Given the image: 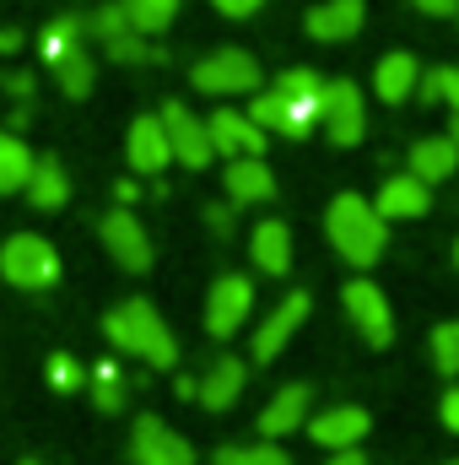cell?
Listing matches in <instances>:
<instances>
[{
	"mask_svg": "<svg viewBox=\"0 0 459 465\" xmlns=\"http://www.w3.org/2000/svg\"><path fill=\"white\" fill-rule=\"evenodd\" d=\"M319 130L330 135V146H356L367 135V98H362L356 82L325 76V87H319Z\"/></svg>",
	"mask_w": 459,
	"mask_h": 465,
	"instance_id": "ba28073f",
	"label": "cell"
},
{
	"mask_svg": "<svg viewBox=\"0 0 459 465\" xmlns=\"http://www.w3.org/2000/svg\"><path fill=\"white\" fill-rule=\"evenodd\" d=\"M82 27H87V38H93L114 65H146V60H157L151 38H146V33H135V22L124 16V5H119V0H103L93 16H82Z\"/></svg>",
	"mask_w": 459,
	"mask_h": 465,
	"instance_id": "52a82bcc",
	"label": "cell"
},
{
	"mask_svg": "<svg viewBox=\"0 0 459 465\" xmlns=\"http://www.w3.org/2000/svg\"><path fill=\"white\" fill-rule=\"evenodd\" d=\"M427 347H433V368H438L444 379H459V320H444Z\"/></svg>",
	"mask_w": 459,
	"mask_h": 465,
	"instance_id": "836d02e7",
	"label": "cell"
},
{
	"mask_svg": "<svg viewBox=\"0 0 459 465\" xmlns=\"http://www.w3.org/2000/svg\"><path fill=\"white\" fill-rule=\"evenodd\" d=\"M22 195L33 201V212H65L71 206V173H65V163L60 157H38Z\"/></svg>",
	"mask_w": 459,
	"mask_h": 465,
	"instance_id": "d4e9b609",
	"label": "cell"
},
{
	"mask_svg": "<svg viewBox=\"0 0 459 465\" xmlns=\"http://www.w3.org/2000/svg\"><path fill=\"white\" fill-rule=\"evenodd\" d=\"M222 190H228V206H265L276 201V173L265 157H232L222 163Z\"/></svg>",
	"mask_w": 459,
	"mask_h": 465,
	"instance_id": "44dd1931",
	"label": "cell"
},
{
	"mask_svg": "<svg viewBox=\"0 0 459 465\" xmlns=\"http://www.w3.org/2000/svg\"><path fill=\"white\" fill-rule=\"evenodd\" d=\"M206 130H211V152L222 163H232V157H265V141H270L243 109H228V104L217 114H206Z\"/></svg>",
	"mask_w": 459,
	"mask_h": 465,
	"instance_id": "2e32d148",
	"label": "cell"
},
{
	"mask_svg": "<svg viewBox=\"0 0 459 465\" xmlns=\"http://www.w3.org/2000/svg\"><path fill=\"white\" fill-rule=\"evenodd\" d=\"M22 49V27H0V60Z\"/></svg>",
	"mask_w": 459,
	"mask_h": 465,
	"instance_id": "ab89813d",
	"label": "cell"
},
{
	"mask_svg": "<svg viewBox=\"0 0 459 465\" xmlns=\"http://www.w3.org/2000/svg\"><path fill=\"white\" fill-rule=\"evenodd\" d=\"M362 22H367V0H319V5H308L303 33L314 44H346L362 33Z\"/></svg>",
	"mask_w": 459,
	"mask_h": 465,
	"instance_id": "d6986e66",
	"label": "cell"
},
{
	"mask_svg": "<svg viewBox=\"0 0 459 465\" xmlns=\"http://www.w3.org/2000/svg\"><path fill=\"white\" fill-rule=\"evenodd\" d=\"M416 82H422V60L411 54V49H389V54H378V65H373V98L378 104H411L416 98Z\"/></svg>",
	"mask_w": 459,
	"mask_h": 465,
	"instance_id": "7402d4cb",
	"label": "cell"
},
{
	"mask_svg": "<svg viewBox=\"0 0 459 465\" xmlns=\"http://www.w3.org/2000/svg\"><path fill=\"white\" fill-rule=\"evenodd\" d=\"M0 282L16 292H49L60 282V249L44 232H11L0 243Z\"/></svg>",
	"mask_w": 459,
	"mask_h": 465,
	"instance_id": "277c9868",
	"label": "cell"
},
{
	"mask_svg": "<svg viewBox=\"0 0 459 465\" xmlns=\"http://www.w3.org/2000/svg\"><path fill=\"white\" fill-rule=\"evenodd\" d=\"M373 212L384 223H416V217L433 212V184H422L416 173H389L373 195Z\"/></svg>",
	"mask_w": 459,
	"mask_h": 465,
	"instance_id": "e0dca14e",
	"label": "cell"
},
{
	"mask_svg": "<svg viewBox=\"0 0 459 465\" xmlns=\"http://www.w3.org/2000/svg\"><path fill=\"white\" fill-rule=\"evenodd\" d=\"M444 465H459V455H454V460H444Z\"/></svg>",
	"mask_w": 459,
	"mask_h": 465,
	"instance_id": "f6af8a7d",
	"label": "cell"
},
{
	"mask_svg": "<svg viewBox=\"0 0 459 465\" xmlns=\"http://www.w3.org/2000/svg\"><path fill=\"white\" fill-rule=\"evenodd\" d=\"M124 163L135 168V179H157L173 168V152H168V130L157 114H135L124 130Z\"/></svg>",
	"mask_w": 459,
	"mask_h": 465,
	"instance_id": "9a60e30c",
	"label": "cell"
},
{
	"mask_svg": "<svg viewBox=\"0 0 459 465\" xmlns=\"http://www.w3.org/2000/svg\"><path fill=\"white\" fill-rule=\"evenodd\" d=\"M211 465H292V455L281 450V444H270V439H259V444H222Z\"/></svg>",
	"mask_w": 459,
	"mask_h": 465,
	"instance_id": "1f68e13d",
	"label": "cell"
},
{
	"mask_svg": "<svg viewBox=\"0 0 459 465\" xmlns=\"http://www.w3.org/2000/svg\"><path fill=\"white\" fill-rule=\"evenodd\" d=\"M243 384H249V362L232 357V351H222V357H211L206 373L195 379V401H200L206 411H228V406H238Z\"/></svg>",
	"mask_w": 459,
	"mask_h": 465,
	"instance_id": "ffe728a7",
	"label": "cell"
},
{
	"mask_svg": "<svg viewBox=\"0 0 459 465\" xmlns=\"http://www.w3.org/2000/svg\"><path fill=\"white\" fill-rule=\"evenodd\" d=\"M49 76H54V87L71 98V104H82V98H93V87H98V65H93V44H82V49H71L60 65H49Z\"/></svg>",
	"mask_w": 459,
	"mask_h": 465,
	"instance_id": "484cf974",
	"label": "cell"
},
{
	"mask_svg": "<svg viewBox=\"0 0 459 465\" xmlns=\"http://www.w3.org/2000/svg\"><path fill=\"white\" fill-rule=\"evenodd\" d=\"M206 228L217 232V238H228V232H232V212L222 206V201H211V206H206Z\"/></svg>",
	"mask_w": 459,
	"mask_h": 465,
	"instance_id": "f35d334b",
	"label": "cell"
},
{
	"mask_svg": "<svg viewBox=\"0 0 459 465\" xmlns=\"http://www.w3.org/2000/svg\"><path fill=\"white\" fill-rule=\"evenodd\" d=\"M249 314H254V282L243 271H222L211 282V292H206V336L228 341L249 325Z\"/></svg>",
	"mask_w": 459,
	"mask_h": 465,
	"instance_id": "8fae6325",
	"label": "cell"
},
{
	"mask_svg": "<svg viewBox=\"0 0 459 465\" xmlns=\"http://www.w3.org/2000/svg\"><path fill=\"white\" fill-rule=\"evenodd\" d=\"M16 465H44V460H16Z\"/></svg>",
	"mask_w": 459,
	"mask_h": 465,
	"instance_id": "ee69618b",
	"label": "cell"
},
{
	"mask_svg": "<svg viewBox=\"0 0 459 465\" xmlns=\"http://www.w3.org/2000/svg\"><path fill=\"white\" fill-rule=\"evenodd\" d=\"M308 406H314V384H281V390L259 406V439H270V444L292 439V433L308 422Z\"/></svg>",
	"mask_w": 459,
	"mask_h": 465,
	"instance_id": "ac0fdd59",
	"label": "cell"
},
{
	"mask_svg": "<svg viewBox=\"0 0 459 465\" xmlns=\"http://www.w3.org/2000/svg\"><path fill=\"white\" fill-rule=\"evenodd\" d=\"M325 465H367V455L362 450H341V455H330Z\"/></svg>",
	"mask_w": 459,
	"mask_h": 465,
	"instance_id": "60d3db41",
	"label": "cell"
},
{
	"mask_svg": "<svg viewBox=\"0 0 459 465\" xmlns=\"http://www.w3.org/2000/svg\"><path fill=\"white\" fill-rule=\"evenodd\" d=\"M98 238H103V249H109V260H114L119 271H130V276H146L151 271V232L146 223L130 212V206H109L103 217H98Z\"/></svg>",
	"mask_w": 459,
	"mask_h": 465,
	"instance_id": "9c48e42d",
	"label": "cell"
},
{
	"mask_svg": "<svg viewBox=\"0 0 459 465\" xmlns=\"http://www.w3.org/2000/svg\"><path fill=\"white\" fill-rule=\"evenodd\" d=\"M438 422H444L449 433H459V384L444 390V401H438Z\"/></svg>",
	"mask_w": 459,
	"mask_h": 465,
	"instance_id": "8d00e7d4",
	"label": "cell"
},
{
	"mask_svg": "<svg viewBox=\"0 0 459 465\" xmlns=\"http://www.w3.org/2000/svg\"><path fill=\"white\" fill-rule=\"evenodd\" d=\"M449 260H454V271H459V238H454V243H449Z\"/></svg>",
	"mask_w": 459,
	"mask_h": 465,
	"instance_id": "7bdbcfd3",
	"label": "cell"
},
{
	"mask_svg": "<svg viewBox=\"0 0 459 465\" xmlns=\"http://www.w3.org/2000/svg\"><path fill=\"white\" fill-rule=\"evenodd\" d=\"M444 135H449V141H454V146H459V114H454V124H449V130H444Z\"/></svg>",
	"mask_w": 459,
	"mask_h": 465,
	"instance_id": "b9f144b4",
	"label": "cell"
},
{
	"mask_svg": "<svg viewBox=\"0 0 459 465\" xmlns=\"http://www.w3.org/2000/svg\"><path fill=\"white\" fill-rule=\"evenodd\" d=\"M325 238H330V249L341 254L351 271H373V265L384 260V249H389V223L373 212L367 195L341 190V195L325 206Z\"/></svg>",
	"mask_w": 459,
	"mask_h": 465,
	"instance_id": "3957f363",
	"label": "cell"
},
{
	"mask_svg": "<svg viewBox=\"0 0 459 465\" xmlns=\"http://www.w3.org/2000/svg\"><path fill=\"white\" fill-rule=\"evenodd\" d=\"M44 379H49V390H54V395H76V390L87 384V368H82L71 351H54V357L44 362Z\"/></svg>",
	"mask_w": 459,
	"mask_h": 465,
	"instance_id": "d6a6232c",
	"label": "cell"
},
{
	"mask_svg": "<svg viewBox=\"0 0 459 465\" xmlns=\"http://www.w3.org/2000/svg\"><path fill=\"white\" fill-rule=\"evenodd\" d=\"M119 5L135 22V33H146V38H162L179 22V0H119Z\"/></svg>",
	"mask_w": 459,
	"mask_h": 465,
	"instance_id": "f1b7e54d",
	"label": "cell"
},
{
	"mask_svg": "<svg viewBox=\"0 0 459 465\" xmlns=\"http://www.w3.org/2000/svg\"><path fill=\"white\" fill-rule=\"evenodd\" d=\"M87 390H93V406L114 417L119 406H124V373H119V362H93L87 368Z\"/></svg>",
	"mask_w": 459,
	"mask_h": 465,
	"instance_id": "f546056e",
	"label": "cell"
},
{
	"mask_svg": "<svg viewBox=\"0 0 459 465\" xmlns=\"http://www.w3.org/2000/svg\"><path fill=\"white\" fill-rule=\"evenodd\" d=\"M5 98H11L16 109H33V71H11V76H5Z\"/></svg>",
	"mask_w": 459,
	"mask_h": 465,
	"instance_id": "d590c367",
	"label": "cell"
},
{
	"mask_svg": "<svg viewBox=\"0 0 459 465\" xmlns=\"http://www.w3.org/2000/svg\"><path fill=\"white\" fill-rule=\"evenodd\" d=\"M249 260L259 276H287L292 271V228L281 217H259L249 228Z\"/></svg>",
	"mask_w": 459,
	"mask_h": 465,
	"instance_id": "603a6c76",
	"label": "cell"
},
{
	"mask_svg": "<svg viewBox=\"0 0 459 465\" xmlns=\"http://www.w3.org/2000/svg\"><path fill=\"white\" fill-rule=\"evenodd\" d=\"M162 130H168V152H173V163L179 168H190V173H200V168H211L217 163V152H211V130H206V119L195 114L190 104H179V98H168L162 109Z\"/></svg>",
	"mask_w": 459,
	"mask_h": 465,
	"instance_id": "30bf717a",
	"label": "cell"
},
{
	"mask_svg": "<svg viewBox=\"0 0 459 465\" xmlns=\"http://www.w3.org/2000/svg\"><path fill=\"white\" fill-rule=\"evenodd\" d=\"M319 87H325V76H319V71L292 65V71H281L270 87H259V93H254V104H249L243 114L254 119L265 135L308 141V130L319 124Z\"/></svg>",
	"mask_w": 459,
	"mask_h": 465,
	"instance_id": "6da1fadb",
	"label": "cell"
},
{
	"mask_svg": "<svg viewBox=\"0 0 459 465\" xmlns=\"http://www.w3.org/2000/svg\"><path fill=\"white\" fill-rule=\"evenodd\" d=\"M341 309H346V320H351V331H356L373 351H384L395 341V303L384 298V287H378L373 276H351V282H346Z\"/></svg>",
	"mask_w": 459,
	"mask_h": 465,
	"instance_id": "8992f818",
	"label": "cell"
},
{
	"mask_svg": "<svg viewBox=\"0 0 459 465\" xmlns=\"http://www.w3.org/2000/svg\"><path fill=\"white\" fill-rule=\"evenodd\" d=\"M33 146L16 135V130H0V195H22L27 190V173H33Z\"/></svg>",
	"mask_w": 459,
	"mask_h": 465,
	"instance_id": "4316f807",
	"label": "cell"
},
{
	"mask_svg": "<svg viewBox=\"0 0 459 465\" xmlns=\"http://www.w3.org/2000/svg\"><path fill=\"white\" fill-rule=\"evenodd\" d=\"M259 82H265L259 60H254L249 49H238V44L211 49V54H200V60L190 65V87L206 93V98H254Z\"/></svg>",
	"mask_w": 459,
	"mask_h": 465,
	"instance_id": "5b68a950",
	"label": "cell"
},
{
	"mask_svg": "<svg viewBox=\"0 0 459 465\" xmlns=\"http://www.w3.org/2000/svg\"><path fill=\"white\" fill-rule=\"evenodd\" d=\"M103 336H109L114 351L146 362V368H162V373L179 368V336L168 331V320H162L157 303H146V298H124V303H114V309L103 314Z\"/></svg>",
	"mask_w": 459,
	"mask_h": 465,
	"instance_id": "7a4b0ae2",
	"label": "cell"
},
{
	"mask_svg": "<svg viewBox=\"0 0 459 465\" xmlns=\"http://www.w3.org/2000/svg\"><path fill=\"white\" fill-rule=\"evenodd\" d=\"M405 173H416L422 184H444V179H454L459 173V146L449 135H422V141H411V152H405Z\"/></svg>",
	"mask_w": 459,
	"mask_h": 465,
	"instance_id": "cb8c5ba5",
	"label": "cell"
},
{
	"mask_svg": "<svg viewBox=\"0 0 459 465\" xmlns=\"http://www.w3.org/2000/svg\"><path fill=\"white\" fill-rule=\"evenodd\" d=\"M308 314H314V298L308 292H287L276 309H265V320H259V331H254V341H249V357L254 362H276L287 341L308 325Z\"/></svg>",
	"mask_w": 459,
	"mask_h": 465,
	"instance_id": "7c38bea8",
	"label": "cell"
},
{
	"mask_svg": "<svg viewBox=\"0 0 459 465\" xmlns=\"http://www.w3.org/2000/svg\"><path fill=\"white\" fill-rule=\"evenodd\" d=\"M211 11H217V16H228V22H249V16H259V11H265V0H211Z\"/></svg>",
	"mask_w": 459,
	"mask_h": 465,
	"instance_id": "e575fe53",
	"label": "cell"
},
{
	"mask_svg": "<svg viewBox=\"0 0 459 465\" xmlns=\"http://www.w3.org/2000/svg\"><path fill=\"white\" fill-rule=\"evenodd\" d=\"M416 98H422V104H444L449 114H459V65H433V71H422Z\"/></svg>",
	"mask_w": 459,
	"mask_h": 465,
	"instance_id": "4dcf8cb0",
	"label": "cell"
},
{
	"mask_svg": "<svg viewBox=\"0 0 459 465\" xmlns=\"http://www.w3.org/2000/svg\"><path fill=\"white\" fill-rule=\"evenodd\" d=\"M411 5H416L422 16H438V22H449V16H454V22H459V0H411Z\"/></svg>",
	"mask_w": 459,
	"mask_h": 465,
	"instance_id": "74e56055",
	"label": "cell"
},
{
	"mask_svg": "<svg viewBox=\"0 0 459 465\" xmlns=\"http://www.w3.org/2000/svg\"><path fill=\"white\" fill-rule=\"evenodd\" d=\"M308 439L319 444V450H330V455H341V450H356L362 439H367V428H373V417H367V406H325V411H308Z\"/></svg>",
	"mask_w": 459,
	"mask_h": 465,
	"instance_id": "5bb4252c",
	"label": "cell"
},
{
	"mask_svg": "<svg viewBox=\"0 0 459 465\" xmlns=\"http://www.w3.org/2000/svg\"><path fill=\"white\" fill-rule=\"evenodd\" d=\"M130 460L135 465H195V444L179 428H168L162 417L141 411L135 428H130Z\"/></svg>",
	"mask_w": 459,
	"mask_h": 465,
	"instance_id": "4fadbf2b",
	"label": "cell"
},
{
	"mask_svg": "<svg viewBox=\"0 0 459 465\" xmlns=\"http://www.w3.org/2000/svg\"><path fill=\"white\" fill-rule=\"evenodd\" d=\"M87 44V27H82V16H54V22H44V33H38V60L44 65H60L71 49H82Z\"/></svg>",
	"mask_w": 459,
	"mask_h": 465,
	"instance_id": "83f0119b",
	"label": "cell"
}]
</instances>
